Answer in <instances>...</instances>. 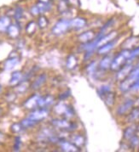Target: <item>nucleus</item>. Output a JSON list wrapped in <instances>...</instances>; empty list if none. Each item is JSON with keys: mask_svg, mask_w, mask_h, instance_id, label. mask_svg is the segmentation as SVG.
Segmentation results:
<instances>
[{"mask_svg": "<svg viewBox=\"0 0 139 152\" xmlns=\"http://www.w3.org/2000/svg\"><path fill=\"white\" fill-rule=\"evenodd\" d=\"M139 78V61L137 64L134 65L132 72L123 81L120 82L119 90L122 94H126L131 91L132 85Z\"/></svg>", "mask_w": 139, "mask_h": 152, "instance_id": "f257e3e1", "label": "nucleus"}, {"mask_svg": "<svg viewBox=\"0 0 139 152\" xmlns=\"http://www.w3.org/2000/svg\"><path fill=\"white\" fill-rule=\"evenodd\" d=\"M130 52H131V50H129V49H122L119 53L114 55L110 70L112 72H118L124 65H126L128 62Z\"/></svg>", "mask_w": 139, "mask_h": 152, "instance_id": "f03ea898", "label": "nucleus"}, {"mask_svg": "<svg viewBox=\"0 0 139 152\" xmlns=\"http://www.w3.org/2000/svg\"><path fill=\"white\" fill-rule=\"evenodd\" d=\"M70 28H71L70 20L67 19H61L54 25L51 31L55 36H61L66 33Z\"/></svg>", "mask_w": 139, "mask_h": 152, "instance_id": "7ed1b4c3", "label": "nucleus"}, {"mask_svg": "<svg viewBox=\"0 0 139 152\" xmlns=\"http://www.w3.org/2000/svg\"><path fill=\"white\" fill-rule=\"evenodd\" d=\"M134 107V99H126L116 108L115 113L118 116H126Z\"/></svg>", "mask_w": 139, "mask_h": 152, "instance_id": "20e7f679", "label": "nucleus"}, {"mask_svg": "<svg viewBox=\"0 0 139 152\" xmlns=\"http://www.w3.org/2000/svg\"><path fill=\"white\" fill-rule=\"evenodd\" d=\"M51 124L57 128L63 129L67 132H72L77 128V124L73 122H69L67 119H53L51 120Z\"/></svg>", "mask_w": 139, "mask_h": 152, "instance_id": "39448f33", "label": "nucleus"}, {"mask_svg": "<svg viewBox=\"0 0 139 152\" xmlns=\"http://www.w3.org/2000/svg\"><path fill=\"white\" fill-rule=\"evenodd\" d=\"M133 66H134L133 62H127L126 64L121 67L118 72H116L115 80L118 81L119 83L121 82V81H123L130 74V72H132Z\"/></svg>", "mask_w": 139, "mask_h": 152, "instance_id": "423d86ee", "label": "nucleus"}, {"mask_svg": "<svg viewBox=\"0 0 139 152\" xmlns=\"http://www.w3.org/2000/svg\"><path fill=\"white\" fill-rule=\"evenodd\" d=\"M49 115V110L46 107H39L37 109L33 110L30 114L29 116L33 120L36 121V122H39L44 119H45Z\"/></svg>", "mask_w": 139, "mask_h": 152, "instance_id": "0eeeda50", "label": "nucleus"}, {"mask_svg": "<svg viewBox=\"0 0 139 152\" xmlns=\"http://www.w3.org/2000/svg\"><path fill=\"white\" fill-rule=\"evenodd\" d=\"M58 145H60L61 149L63 151H68V152H77L80 151V148L77 147L75 145H73L72 142H69V141H67L64 139L61 138L59 142H58Z\"/></svg>", "mask_w": 139, "mask_h": 152, "instance_id": "6e6552de", "label": "nucleus"}, {"mask_svg": "<svg viewBox=\"0 0 139 152\" xmlns=\"http://www.w3.org/2000/svg\"><path fill=\"white\" fill-rule=\"evenodd\" d=\"M117 41H118V38H115V39L110 41L109 43L103 44V46H101L100 48H98V49H97V53H98V55H105L109 54L115 47V45H116V43H117Z\"/></svg>", "mask_w": 139, "mask_h": 152, "instance_id": "1a4fd4ad", "label": "nucleus"}, {"mask_svg": "<svg viewBox=\"0 0 139 152\" xmlns=\"http://www.w3.org/2000/svg\"><path fill=\"white\" fill-rule=\"evenodd\" d=\"M39 98H40V96L38 94H37L32 95L23 104L25 108L28 110L37 109V107H38V99H39Z\"/></svg>", "mask_w": 139, "mask_h": 152, "instance_id": "9d476101", "label": "nucleus"}, {"mask_svg": "<svg viewBox=\"0 0 139 152\" xmlns=\"http://www.w3.org/2000/svg\"><path fill=\"white\" fill-rule=\"evenodd\" d=\"M113 58H114V55H110V54L104 55V57L100 61L99 64H98V68L101 71L109 70L111 64H112V61H113Z\"/></svg>", "mask_w": 139, "mask_h": 152, "instance_id": "9b49d317", "label": "nucleus"}, {"mask_svg": "<svg viewBox=\"0 0 139 152\" xmlns=\"http://www.w3.org/2000/svg\"><path fill=\"white\" fill-rule=\"evenodd\" d=\"M96 36H97V35H95V32H94L93 31H86L85 32L81 33V34L78 37V40H79L81 43L85 44V43L91 42V41L96 37Z\"/></svg>", "mask_w": 139, "mask_h": 152, "instance_id": "f8f14e48", "label": "nucleus"}, {"mask_svg": "<svg viewBox=\"0 0 139 152\" xmlns=\"http://www.w3.org/2000/svg\"><path fill=\"white\" fill-rule=\"evenodd\" d=\"M139 42V37H131L125 40V42L122 43V49L132 50L138 46V43Z\"/></svg>", "mask_w": 139, "mask_h": 152, "instance_id": "ddd939ff", "label": "nucleus"}, {"mask_svg": "<svg viewBox=\"0 0 139 152\" xmlns=\"http://www.w3.org/2000/svg\"><path fill=\"white\" fill-rule=\"evenodd\" d=\"M86 23H87V20L84 17H79V16H78V17H74L72 20H70L71 28L77 29V30L85 27Z\"/></svg>", "mask_w": 139, "mask_h": 152, "instance_id": "4468645a", "label": "nucleus"}, {"mask_svg": "<svg viewBox=\"0 0 139 152\" xmlns=\"http://www.w3.org/2000/svg\"><path fill=\"white\" fill-rule=\"evenodd\" d=\"M137 132V124L136 123H132L128 127L125 128L123 132V139L126 141H128L132 137H133Z\"/></svg>", "mask_w": 139, "mask_h": 152, "instance_id": "2eb2a0df", "label": "nucleus"}, {"mask_svg": "<svg viewBox=\"0 0 139 152\" xmlns=\"http://www.w3.org/2000/svg\"><path fill=\"white\" fill-rule=\"evenodd\" d=\"M23 77L24 75L21 73V72L20 71H16V72H14L11 74V77L10 80V85L11 86H17L22 81L23 79Z\"/></svg>", "mask_w": 139, "mask_h": 152, "instance_id": "dca6fc26", "label": "nucleus"}, {"mask_svg": "<svg viewBox=\"0 0 139 152\" xmlns=\"http://www.w3.org/2000/svg\"><path fill=\"white\" fill-rule=\"evenodd\" d=\"M103 99L109 108H112L115 105V101H116V94L115 92L111 91L107 95H105Z\"/></svg>", "mask_w": 139, "mask_h": 152, "instance_id": "f3484780", "label": "nucleus"}, {"mask_svg": "<svg viewBox=\"0 0 139 152\" xmlns=\"http://www.w3.org/2000/svg\"><path fill=\"white\" fill-rule=\"evenodd\" d=\"M11 25V20L9 16L4 15L0 17V32L6 31L9 26Z\"/></svg>", "mask_w": 139, "mask_h": 152, "instance_id": "a211bd4d", "label": "nucleus"}, {"mask_svg": "<svg viewBox=\"0 0 139 152\" xmlns=\"http://www.w3.org/2000/svg\"><path fill=\"white\" fill-rule=\"evenodd\" d=\"M54 102V97L51 95H46L44 97L39 98L38 99V107H47L52 104Z\"/></svg>", "mask_w": 139, "mask_h": 152, "instance_id": "6ab92c4d", "label": "nucleus"}, {"mask_svg": "<svg viewBox=\"0 0 139 152\" xmlns=\"http://www.w3.org/2000/svg\"><path fill=\"white\" fill-rule=\"evenodd\" d=\"M46 79H47V76H46V74H44V73H43L41 74L40 76H38V77L36 78V80L33 83V84H32V88L33 89H34V90H36V89H38L41 86L46 82Z\"/></svg>", "mask_w": 139, "mask_h": 152, "instance_id": "aec40b11", "label": "nucleus"}, {"mask_svg": "<svg viewBox=\"0 0 139 152\" xmlns=\"http://www.w3.org/2000/svg\"><path fill=\"white\" fill-rule=\"evenodd\" d=\"M126 119L128 122L134 123L137 120L139 119V108L133 107L132 110L129 112V114L126 116Z\"/></svg>", "mask_w": 139, "mask_h": 152, "instance_id": "412c9836", "label": "nucleus"}, {"mask_svg": "<svg viewBox=\"0 0 139 152\" xmlns=\"http://www.w3.org/2000/svg\"><path fill=\"white\" fill-rule=\"evenodd\" d=\"M71 142L73 143V145H75L77 146V147L80 148V147H82L85 145V136L82 135V134H75V135H73V137H72V141Z\"/></svg>", "mask_w": 139, "mask_h": 152, "instance_id": "4be33fe9", "label": "nucleus"}, {"mask_svg": "<svg viewBox=\"0 0 139 152\" xmlns=\"http://www.w3.org/2000/svg\"><path fill=\"white\" fill-rule=\"evenodd\" d=\"M19 62H20V61H19L17 56H15V57H11L10 56V58L8 59L5 61V63H4V68L6 70H11L14 67L18 65Z\"/></svg>", "mask_w": 139, "mask_h": 152, "instance_id": "5701e85b", "label": "nucleus"}, {"mask_svg": "<svg viewBox=\"0 0 139 152\" xmlns=\"http://www.w3.org/2000/svg\"><path fill=\"white\" fill-rule=\"evenodd\" d=\"M7 32H8L9 36L10 37L16 38L20 34V27H19L18 25L11 24L9 26V28L7 30Z\"/></svg>", "mask_w": 139, "mask_h": 152, "instance_id": "b1692460", "label": "nucleus"}, {"mask_svg": "<svg viewBox=\"0 0 139 152\" xmlns=\"http://www.w3.org/2000/svg\"><path fill=\"white\" fill-rule=\"evenodd\" d=\"M111 91H113L112 90V87L111 85H109V84H103L101 87H99L98 88V89H97V94H98V95L100 96V97L103 99V97L105 96V95H107L109 93H110Z\"/></svg>", "mask_w": 139, "mask_h": 152, "instance_id": "393cba45", "label": "nucleus"}, {"mask_svg": "<svg viewBox=\"0 0 139 152\" xmlns=\"http://www.w3.org/2000/svg\"><path fill=\"white\" fill-rule=\"evenodd\" d=\"M70 7V1L69 0H60L58 3V10L61 14L66 13Z\"/></svg>", "mask_w": 139, "mask_h": 152, "instance_id": "a878e982", "label": "nucleus"}, {"mask_svg": "<svg viewBox=\"0 0 139 152\" xmlns=\"http://www.w3.org/2000/svg\"><path fill=\"white\" fill-rule=\"evenodd\" d=\"M38 8V10L41 15L44 14V13L48 12L51 9V4L50 3H43V2H38L36 4Z\"/></svg>", "mask_w": 139, "mask_h": 152, "instance_id": "bb28decb", "label": "nucleus"}, {"mask_svg": "<svg viewBox=\"0 0 139 152\" xmlns=\"http://www.w3.org/2000/svg\"><path fill=\"white\" fill-rule=\"evenodd\" d=\"M129 145H130V148L131 149H138L139 148V136L138 134H135L133 137H132L130 140L127 141Z\"/></svg>", "mask_w": 139, "mask_h": 152, "instance_id": "cd10ccee", "label": "nucleus"}, {"mask_svg": "<svg viewBox=\"0 0 139 152\" xmlns=\"http://www.w3.org/2000/svg\"><path fill=\"white\" fill-rule=\"evenodd\" d=\"M77 63H78V61L76 59V57L74 55H69L67 60L66 66L67 69H73L74 67L77 66Z\"/></svg>", "mask_w": 139, "mask_h": 152, "instance_id": "c85d7f7f", "label": "nucleus"}, {"mask_svg": "<svg viewBox=\"0 0 139 152\" xmlns=\"http://www.w3.org/2000/svg\"><path fill=\"white\" fill-rule=\"evenodd\" d=\"M21 125H22V127L24 128H33V127H34L36 124H38V122H36V121H34V120H33L32 118L30 117H27V118H26L24 120H22L21 122Z\"/></svg>", "mask_w": 139, "mask_h": 152, "instance_id": "c756f323", "label": "nucleus"}, {"mask_svg": "<svg viewBox=\"0 0 139 152\" xmlns=\"http://www.w3.org/2000/svg\"><path fill=\"white\" fill-rule=\"evenodd\" d=\"M138 58H139V45H138L136 48H134L131 50L128 62H133Z\"/></svg>", "mask_w": 139, "mask_h": 152, "instance_id": "7c9ffc66", "label": "nucleus"}, {"mask_svg": "<svg viewBox=\"0 0 139 152\" xmlns=\"http://www.w3.org/2000/svg\"><path fill=\"white\" fill-rule=\"evenodd\" d=\"M67 106H68L67 104H65L63 103H59L58 104L55 105V111L58 115L63 116L64 113L66 112L67 109Z\"/></svg>", "mask_w": 139, "mask_h": 152, "instance_id": "2f4dec72", "label": "nucleus"}, {"mask_svg": "<svg viewBox=\"0 0 139 152\" xmlns=\"http://www.w3.org/2000/svg\"><path fill=\"white\" fill-rule=\"evenodd\" d=\"M49 24L48 19L46 18L44 15H40L38 19V26L40 28H45Z\"/></svg>", "mask_w": 139, "mask_h": 152, "instance_id": "473e14b6", "label": "nucleus"}, {"mask_svg": "<svg viewBox=\"0 0 139 152\" xmlns=\"http://www.w3.org/2000/svg\"><path fill=\"white\" fill-rule=\"evenodd\" d=\"M27 81H22V82H21L20 83H19L17 87H16V90L17 93H20V94H22V93H24L26 92V90L27 89Z\"/></svg>", "mask_w": 139, "mask_h": 152, "instance_id": "72a5a7b5", "label": "nucleus"}, {"mask_svg": "<svg viewBox=\"0 0 139 152\" xmlns=\"http://www.w3.org/2000/svg\"><path fill=\"white\" fill-rule=\"evenodd\" d=\"M36 26L37 25L34 21H30L26 26V31L28 34H33L35 31V30H36Z\"/></svg>", "mask_w": 139, "mask_h": 152, "instance_id": "f704fd0d", "label": "nucleus"}, {"mask_svg": "<svg viewBox=\"0 0 139 152\" xmlns=\"http://www.w3.org/2000/svg\"><path fill=\"white\" fill-rule=\"evenodd\" d=\"M23 16V9L21 7H17L14 13V17L16 20H19Z\"/></svg>", "mask_w": 139, "mask_h": 152, "instance_id": "c9c22d12", "label": "nucleus"}, {"mask_svg": "<svg viewBox=\"0 0 139 152\" xmlns=\"http://www.w3.org/2000/svg\"><path fill=\"white\" fill-rule=\"evenodd\" d=\"M74 114L75 113H74V110H73V107L70 106V105H68L66 112L64 113L63 116H65V118H67V119H70V118H73V116H74Z\"/></svg>", "mask_w": 139, "mask_h": 152, "instance_id": "e433bc0d", "label": "nucleus"}, {"mask_svg": "<svg viewBox=\"0 0 139 152\" xmlns=\"http://www.w3.org/2000/svg\"><path fill=\"white\" fill-rule=\"evenodd\" d=\"M24 129V128L22 127L21 123H14L12 126H11V130L12 132L16 133V134H18L20 132H21L22 130Z\"/></svg>", "mask_w": 139, "mask_h": 152, "instance_id": "4c0bfd02", "label": "nucleus"}, {"mask_svg": "<svg viewBox=\"0 0 139 152\" xmlns=\"http://www.w3.org/2000/svg\"><path fill=\"white\" fill-rule=\"evenodd\" d=\"M97 62L94 61L91 62V64L87 66V72L90 73V74H95L96 71H97Z\"/></svg>", "mask_w": 139, "mask_h": 152, "instance_id": "58836bf2", "label": "nucleus"}, {"mask_svg": "<svg viewBox=\"0 0 139 152\" xmlns=\"http://www.w3.org/2000/svg\"><path fill=\"white\" fill-rule=\"evenodd\" d=\"M30 13L32 15H33V16H38V15H40L41 14L39 12V10H38V8L36 4L35 5H33V6L30 9Z\"/></svg>", "mask_w": 139, "mask_h": 152, "instance_id": "ea45409f", "label": "nucleus"}, {"mask_svg": "<svg viewBox=\"0 0 139 152\" xmlns=\"http://www.w3.org/2000/svg\"><path fill=\"white\" fill-rule=\"evenodd\" d=\"M21 141L20 137H16V141H15V145H14V151H19L21 148Z\"/></svg>", "mask_w": 139, "mask_h": 152, "instance_id": "a19ab883", "label": "nucleus"}, {"mask_svg": "<svg viewBox=\"0 0 139 152\" xmlns=\"http://www.w3.org/2000/svg\"><path fill=\"white\" fill-rule=\"evenodd\" d=\"M130 92H132V93H138V92H139V78L137 80V82L133 84Z\"/></svg>", "mask_w": 139, "mask_h": 152, "instance_id": "79ce46f5", "label": "nucleus"}, {"mask_svg": "<svg viewBox=\"0 0 139 152\" xmlns=\"http://www.w3.org/2000/svg\"><path fill=\"white\" fill-rule=\"evenodd\" d=\"M134 107L139 108V96L134 99Z\"/></svg>", "mask_w": 139, "mask_h": 152, "instance_id": "37998d69", "label": "nucleus"}, {"mask_svg": "<svg viewBox=\"0 0 139 152\" xmlns=\"http://www.w3.org/2000/svg\"><path fill=\"white\" fill-rule=\"evenodd\" d=\"M4 140V134L0 132V143H2Z\"/></svg>", "mask_w": 139, "mask_h": 152, "instance_id": "c03bdc74", "label": "nucleus"}, {"mask_svg": "<svg viewBox=\"0 0 139 152\" xmlns=\"http://www.w3.org/2000/svg\"><path fill=\"white\" fill-rule=\"evenodd\" d=\"M136 134H138L139 136V123L137 124V132H136Z\"/></svg>", "mask_w": 139, "mask_h": 152, "instance_id": "a18cd8bd", "label": "nucleus"}, {"mask_svg": "<svg viewBox=\"0 0 139 152\" xmlns=\"http://www.w3.org/2000/svg\"><path fill=\"white\" fill-rule=\"evenodd\" d=\"M39 2H43V3H50V0H39Z\"/></svg>", "mask_w": 139, "mask_h": 152, "instance_id": "49530a36", "label": "nucleus"}]
</instances>
